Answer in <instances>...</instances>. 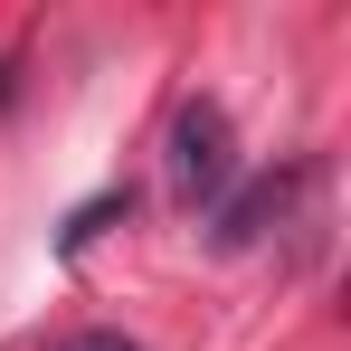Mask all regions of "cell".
Segmentation results:
<instances>
[{
	"label": "cell",
	"instance_id": "3957f363",
	"mask_svg": "<svg viewBox=\"0 0 351 351\" xmlns=\"http://www.w3.org/2000/svg\"><path fill=\"white\" fill-rule=\"evenodd\" d=\"M66 351H133V342H123V332H76Z\"/></svg>",
	"mask_w": 351,
	"mask_h": 351
},
{
	"label": "cell",
	"instance_id": "7a4b0ae2",
	"mask_svg": "<svg viewBox=\"0 0 351 351\" xmlns=\"http://www.w3.org/2000/svg\"><path fill=\"white\" fill-rule=\"evenodd\" d=\"M294 190H304V171H266V180H247V190H228V199L209 209V247H219V256L256 247V237H266V219H285Z\"/></svg>",
	"mask_w": 351,
	"mask_h": 351
},
{
	"label": "cell",
	"instance_id": "6da1fadb",
	"mask_svg": "<svg viewBox=\"0 0 351 351\" xmlns=\"http://www.w3.org/2000/svg\"><path fill=\"white\" fill-rule=\"evenodd\" d=\"M228 180H237V133H228V114L199 95V105H180V123H171V199L180 209H219Z\"/></svg>",
	"mask_w": 351,
	"mask_h": 351
}]
</instances>
